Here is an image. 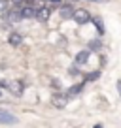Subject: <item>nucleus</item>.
<instances>
[{
    "instance_id": "1",
    "label": "nucleus",
    "mask_w": 121,
    "mask_h": 128,
    "mask_svg": "<svg viewBox=\"0 0 121 128\" xmlns=\"http://www.w3.org/2000/svg\"><path fill=\"white\" fill-rule=\"evenodd\" d=\"M72 19L76 21L78 24H87L89 21H91V13H89L87 10H83V8H78V10H74Z\"/></svg>"
},
{
    "instance_id": "2",
    "label": "nucleus",
    "mask_w": 121,
    "mask_h": 128,
    "mask_svg": "<svg viewBox=\"0 0 121 128\" xmlns=\"http://www.w3.org/2000/svg\"><path fill=\"white\" fill-rule=\"evenodd\" d=\"M0 122L2 124H13V122H17V119H15V115H12V113L8 111V109L0 108Z\"/></svg>"
},
{
    "instance_id": "3",
    "label": "nucleus",
    "mask_w": 121,
    "mask_h": 128,
    "mask_svg": "<svg viewBox=\"0 0 121 128\" xmlns=\"http://www.w3.org/2000/svg\"><path fill=\"white\" fill-rule=\"evenodd\" d=\"M49 15H51V10H49V6H47V4L36 10V17H38V19L42 21V23H45V21L49 19Z\"/></svg>"
},
{
    "instance_id": "4",
    "label": "nucleus",
    "mask_w": 121,
    "mask_h": 128,
    "mask_svg": "<svg viewBox=\"0 0 121 128\" xmlns=\"http://www.w3.org/2000/svg\"><path fill=\"white\" fill-rule=\"evenodd\" d=\"M53 106L55 108H59V109H63L66 104H68V98H66V94H53Z\"/></svg>"
},
{
    "instance_id": "5",
    "label": "nucleus",
    "mask_w": 121,
    "mask_h": 128,
    "mask_svg": "<svg viewBox=\"0 0 121 128\" xmlns=\"http://www.w3.org/2000/svg\"><path fill=\"white\" fill-rule=\"evenodd\" d=\"M59 13H60V17L63 19H72V15H74V8L72 6H68V4H60L59 6Z\"/></svg>"
},
{
    "instance_id": "6",
    "label": "nucleus",
    "mask_w": 121,
    "mask_h": 128,
    "mask_svg": "<svg viewBox=\"0 0 121 128\" xmlns=\"http://www.w3.org/2000/svg\"><path fill=\"white\" fill-rule=\"evenodd\" d=\"M21 15H23L25 19H32V17H36V8L30 6V4L23 6V8H21Z\"/></svg>"
},
{
    "instance_id": "7",
    "label": "nucleus",
    "mask_w": 121,
    "mask_h": 128,
    "mask_svg": "<svg viewBox=\"0 0 121 128\" xmlns=\"http://www.w3.org/2000/svg\"><path fill=\"white\" fill-rule=\"evenodd\" d=\"M10 21L12 23H15V21H19V19H23V15H21V6H17V8H13L12 12H10Z\"/></svg>"
},
{
    "instance_id": "8",
    "label": "nucleus",
    "mask_w": 121,
    "mask_h": 128,
    "mask_svg": "<svg viewBox=\"0 0 121 128\" xmlns=\"http://www.w3.org/2000/svg\"><path fill=\"white\" fill-rule=\"evenodd\" d=\"M10 45H13V47H17V45H21V42H23V38H21V34H17V32H12L10 34Z\"/></svg>"
},
{
    "instance_id": "9",
    "label": "nucleus",
    "mask_w": 121,
    "mask_h": 128,
    "mask_svg": "<svg viewBox=\"0 0 121 128\" xmlns=\"http://www.w3.org/2000/svg\"><path fill=\"white\" fill-rule=\"evenodd\" d=\"M10 88H12V92L17 94V96L23 94V83H21V81H13V83H10Z\"/></svg>"
},
{
    "instance_id": "10",
    "label": "nucleus",
    "mask_w": 121,
    "mask_h": 128,
    "mask_svg": "<svg viewBox=\"0 0 121 128\" xmlns=\"http://www.w3.org/2000/svg\"><path fill=\"white\" fill-rule=\"evenodd\" d=\"M89 55H91L89 51H80L78 56H76V64H85L89 60Z\"/></svg>"
},
{
    "instance_id": "11",
    "label": "nucleus",
    "mask_w": 121,
    "mask_h": 128,
    "mask_svg": "<svg viewBox=\"0 0 121 128\" xmlns=\"http://www.w3.org/2000/svg\"><path fill=\"white\" fill-rule=\"evenodd\" d=\"M81 88H83V83H81V85H76V87H72L68 92H66V98H68V100H70V98H74L76 94H80V92H81Z\"/></svg>"
},
{
    "instance_id": "12",
    "label": "nucleus",
    "mask_w": 121,
    "mask_h": 128,
    "mask_svg": "<svg viewBox=\"0 0 121 128\" xmlns=\"http://www.w3.org/2000/svg\"><path fill=\"white\" fill-rule=\"evenodd\" d=\"M0 12H8V0H0Z\"/></svg>"
},
{
    "instance_id": "13",
    "label": "nucleus",
    "mask_w": 121,
    "mask_h": 128,
    "mask_svg": "<svg viewBox=\"0 0 121 128\" xmlns=\"http://www.w3.org/2000/svg\"><path fill=\"white\" fill-rule=\"evenodd\" d=\"M95 23H97V28H98V32L102 34V32H104V26H102V21H100V19H95Z\"/></svg>"
},
{
    "instance_id": "14",
    "label": "nucleus",
    "mask_w": 121,
    "mask_h": 128,
    "mask_svg": "<svg viewBox=\"0 0 121 128\" xmlns=\"http://www.w3.org/2000/svg\"><path fill=\"white\" fill-rule=\"evenodd\" d=\"M47 6H60V0H45Z\"/></svg>"
},
{
    "instance_id": "15",
    "label": "nucleus",
    "mask_w": 121,
    "mask_h": 128,
    "mask_svg": "<svg viewBox=\"0 0 121 128\" xmlns=\"http://www.w3.org/2000/svg\"><path fill=\"white\" fill-rule=\"evenodd\" d=\"M89 47H91V49H98V47H100V42H93V44H91V45H89Z\"/></svg>"
},
{
    "instance_id": "16",
    "label": "nucleus",
    "mask_w": 121,
    "mask_h": 128,
    "mask_svg": "<svg viewBox=\"0 0 121 128\" xmlns=\"http://www.w3.org/2000/svg\"><path fill=\"white\" fill-rule=\"evenodd\" d=\"M78 74H80V70H76V66H72L70 68V76H78Z\"/></svg>"
},
{
    "instance_id": "17",
    "label": "nucleus",
    "mask_w": 121,
    "mask_h": 128,
    "mask_svg": "<svg viewBox=\"0 0 121 128\" xmlns=\"http://www.w3.org/2000/svg\"><path fill=\"white\" fill-rule=\"evenodd\" d=\"M97 77H98V72H95V74H89L87 79H97Z\"/></svg>"
},
{
    "instance_id": "18",
    "label": "nucleus",
    "mask_w": 121,
    "mask_h": 128,
    "mask_svg": "<svg viewBox=\"0 0 121 128\" xmlns=\"http://www.w3.org/2000/svg\"><path fill=\"white\" fill-rule=\"evenodd\" d=\"M117 92H119V96H121V81H117Z\"/></svg>"
},
{
    "instance_id": "19",
    "label": "nucleus",
    "mask_w": 121,
    "mask_h": 128,
    "mask_svg": "<svg viewBox=\"0 0 121 128\" xmlns=\"http://www.w3.org/2000/svg\"><path fill=\"white\" fill-rule=\"evenodd\" d=\"M13 4H21V2H23V0H12Z\"/></svg>"
},
{
    "instance_id": "20",
    "label": "nucleus",
    "mask_w": 121,
    "mask_h": 128,
    "mask_svg": "<svg viewBox=\"0 0 121 128\" xmlns=\"http://www.w3.org/2000/svg\"><path fill=\"white\" fill-rule=\"evenodd\" d=\"M89 2H106V0H89Z\"/></svg>"
},
{
    "instance_id": "21",
    "label": "nucleus",
    "mask_w": 121,
    "mask_h": 128,
    "mask_svg": "<svg viewBox=\"0 0 121 128\" xmlns=\"http://www.w3.org/2000/svg\"><path fill=\"white\" fill-rule=\"evenodd\" d=\"M0 96H2V90H0Z\"/></svg>"
}]
</instances>
